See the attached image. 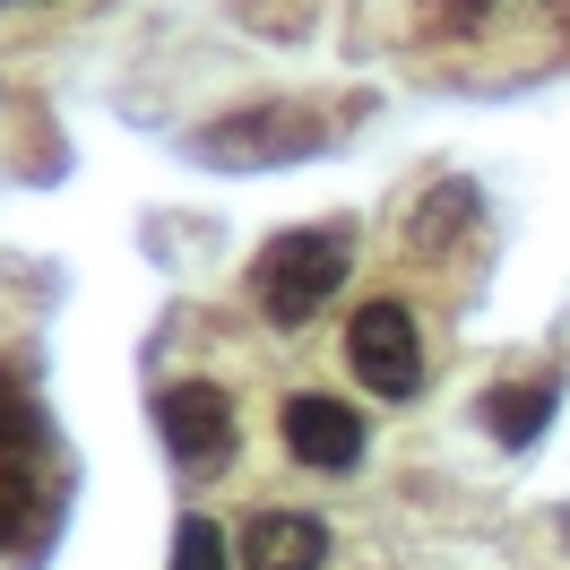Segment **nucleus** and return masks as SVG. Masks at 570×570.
<instances>
[{
    "label": "nucleus",
    "mask_w": 570,
    "mask_h": 570,
    "mask_svg": "<svg viewBox=\"0 0 570 570\" xmlns=\"http://www.w3.org/2000/svg\"><path fill=\"white\" fill-rule=\"evenodd\" d=\"M43 528H52V475H43V450H18L0 459V553H27Z\"/></svg>",
    "instance_id": "obj_7"
},
{
    "label": "nucleus",
    "mask_w": 570,
    "mask_h": 570,
    "mask_svg": "<svg viewBox=\"0 0 570 570\" xmlns=\"http://www.w3.org/2000/svg\"><path fill=\"white\" fill-rule=\"evenodd\" d=\"M18 450H43V406L27 397V381L0 363V459H18Z\"/></svg>",
    "instance_id": "obj_10"
},
{
    "label": "nucleus",
    "mask_w": 570,
    "mask_h": 570,
    "mask_svg": "<svg viewBox=\"0 0 570 570\" xmlns=\"http://www.w3.org/2000/svg\"><path fill=\"white\" fill-rule=\"evenodd\" d=\"M174 570H234V544H225V528L190 510V519L174 528Z\"/></svg>",
    "instance_id": "obj_11"
},
{
    "label": "nucleus",
    "mask_w": 570,
    "mask_h": 570,
    "mask_svg": "<svg viewBox=\"0 0 570 570\" xmlns=\"http://www.w3.org/2000/svg\"><path fill=\"white\" fill-rule=\"evenodd\" d=\"M346 363L372 397H415L424 390V337H415V312L406 303H363L355 328H346Z\"/></svg>",
    "instance_id": "obj_2"
},
{
    "label": "nucleus",
    "mask_w": 570,
    "mask_h": 570,
    "mask_svg": "<svg viewBox=\"0 0 570 570\" xmlns=\"http://www.w3.org/2000/svg\"><path fill=\"white\" fill-rule=\"evenodd\" d=\"M234 553H243V570H321L328 562V528L312 510H250Z\"/></svg>",
    "instance_id": "obj_5"
},
{
    "label": "nucleus",
    "mask_w": 570,
    "mask_h": 570,
    "mask_svg": "<svg viewBox=\"0 0 570 570\" xmlns=\"http://www.w3.org/2000/svg\"><path fill=\"white\" fill-rule=\"evenodd\" d=\"M553 381H510V390H484L475 397V424L493 432L501 450H528L535 432H544V415H553Z\"/></svg>",
    "instance_id": "obj_8"
},
{
    "label": "nucleus",
    "mask_w": 570,
    "mask_h": 570,
    "mask_svg": "<svg viewBox=\"0 0 570 570\" xmlns=\"http://www.w3.org/2000/svg\"><path fill=\"white\" fill-rule=\"evenodd\" d=\"M466 225H475V181H441L424 208H415L406 243H415V250H450V243L466 234Z\"/></svg>",
    "instance_id": "obj_9"
},
{
    "label": "nucleus",
    "mask_w": 570,
    "mask_h": 570,
    "mask_svg": "<svg viewBox=\"0 0 570 570\" xmlns=\"http://www.w3.org/2000/svg\"><path fill=\"white\" fill-rule=\"evenodd\" d=\"M346 268H355V216L294 225L277 243H259V259H250V303H259V321L303 328L328 294L346 285Z\"/></svg>",
    "instance_id": "obj_1"
},
{
    "label": "nucleus",
    "mask_w": 570,
    "mask_h": 570,
    "mask_svg": "<svg viewBox=\"0 0 570 570\" xmlns=\"http://www.w3.org/2000/svg\"><path fill=\"white\" fill-rule=\"evenodd\" d=\"M285 450H294L303 466H321V475L355 466L363 459L355 406H337V397H285Z\"/></svg>",
    "instance_id": "obj_6"
},
{
    "label": "nucleus",
    "mask_w": 570,
    "mask_h": 570,
    "mask_svg": "<svg viewBox=\"0 0 570 570\" xmlns=\"http://www.w3.org/2000/svg\"><path fill=\"white\" fill-rule=\"evenodd\" d=\"M156 432H165L181 475H216V466L234 459V397L216 390V381H174V390L156 397Z\"/></svg>",
    "instance_id": "obj_3"
},
{
    "label": "nucleus",
    "mask_w": 570,
    "mask_h": 570,
    "mask_svg": "<svg viewBox=\"0 0 570 570\" xmlns=\"http://www.w3.org/2000/svg\"><path fill=\"white\" fill-rule=\"evenodd\" d=\"M199 156H225V165H277V156H321V121L312 112H285V105H259V112H234L199 130Z\"/></svg>",
    "instance_id": "obj_4"
}]
</instances>
